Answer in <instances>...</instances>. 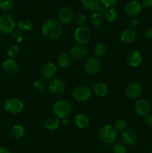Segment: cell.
Returning a JSON list of instances; mask_svg holds the SVG:
<instances>
[{
  "mask_svg": "<svg viewBox=\"0 0 152 153\" xmlns=\"http://www.w3.org/2000/svg\"><path fill=\"white\" fill-rule=\"evenodd\" d=\"M75 123L79 128L83 129L89 126V117L84 114H78L75 117Z\"/></svg>",
  "mask_w": 152,
  "mask_h": 153,
  "instance_id": "21",
  "label": "cell"
},
{
  "mask_svg": "<svg viewBox=\"0 0 152 153\" xmlns=\"http://www.w3.org/2000/svg\"><path fill=\"white\" fill-rule=\"evenodd\" d=\"M25 128L21 125H15L10 128V135L13 139H20L25 134Z\"/></svg>",
  "mask_w": 152,
  "mask_h": 153,
  "instance_id": "24",
  "label": "cell"
},
{
  "mask_svg": "<svg viewBox=\"0 0 152 153\" xmlns=\"http://www.w3.org/2000/svg\"><path fill=\"white\" fill-rule=\"evenodd\" d=\"M107 11V7H104V5H100V7H98V9L97 10L96 12H98V13H100L101 15H102L103 16H105Z\"/></svg>",
  "mask_w": 152,
  "mask_h": 153,
  "instance_id": "41",
  "label": "cell"
},
{
  "mask_svg": "<svg viewBox=\"0 0 152 153\" xmlns=\"http://www.w3.org/2000/svg\"><path fill=\"white\" fill-rule=\"evenodd\" d=\"M16 27L15 19L11 15L2 14L0 16V31L3 34H10Z\"/></svg>",
  "mask_w": 152,
  "mask_h": 153,
  "instance_id": "4",
  "label": "cell"
},
{
  "mask_svg": "<svg viewBox=\"0 0 152 153\" xmlns=\"http://www.w3.org/2000/svg\"><path fill=\"white\" fill-rule=\"evenodd\" d=\"M101 61L97 58H89L85 63L84 68L86 73L89 75H96L101 70Z\"/></svg>",
  "mask_w": 152,
  "mask_h": 153,
  "instance_id": "11",
  "label": "cell"
},
{
  "mask_svg": "<svg viewBox=\"0 0 152 153\" xmlns=\"http://www.w3.org/2000/svg\"><path fill=\"white\" fill-rule=\"evenodd\" d=\"M17 28L19 30V31L26 32V31H29L32 29L33 23L30 19H22L18 22Z\"/></svg>",
  "mask_w": 152,
  "mask_h": 153,
  "instance_id": "25",
  "label": "cell"
},
{
  "mask_svg": "<svg viewBox=\"0 0 152 153\" xmlns=\"http://www.w3.org/2000/svg\"><path fill=\"white\" fill-rule=\"evenodd\" d=\"M105 17L109 22H115L118 19V12L116 9L110 8L107 11Z\"/></svg>",
  "mask_w": 152,
  "mask_h": 153,
  "instance_id": "32",
  "label": "cell"
},
{
  "mask_svg": "<svg viewBox=\"0 0 152 153\" xmlns=\"http://www.w3.org/2000/svg\"><path fill=\"white\" fill-rule=\"evenodd\" d=\"M57 73V67L53 63L47 62L43 66L41 75L44 79H52Z\"/></svg>",
  "mask_w": 152,
  "mask_h": 153,
  "instance_id": "17",
  "label": "cell"
},
{
  "mask_svg": "<svg viewBox=\"0 0 152 153\" xmlns=\"http://www.w3.org/2000/svg\"><path fill=\"white\" fill-rule=\"evenodd\" d=\"M34 88L37 91H44L46 89V82L44 79H36L33 83Z\"/></svg>",
  "mask_w": 152,
  "mask_h": 153,
  "instance_id": "34",
  "label": "cell"
},
{
  "mask_svg": "<svg viewBox=\"0 0 152 153\" xmlns=\"http://www.w3.org/2000/svg\"><path fill=\"white\" fill-rule=\"evenodd\" d=\"M142 61V55L137 49L130 51L126 56V62L130 67H137L141 64Z\"/></svg>",
  "mask_w": 152,
  "mask_h": 153,
  "instance_id": "14",
  "label": "cell"
},
{
  "mask_svg": "<svg viewBox=\"0 0 152 153\" xmlns=\"http://www.w3.org/2000/svg\"><path fill=\"white\" fill-rule=\"evenodd\" d=\"M86 16L83 14H82V13H78V14H77L74 17L75 23L77 25H78L79 27L83 26V25L86 23Z\"/></svg>",
  "mask_w": 152,
  "mask_h": 153,
  "instance_id": "35",
  "label": "cell"
},
{
  "mask_svg": "<svg viewBox=\"0 0 152 153\" xmlns=\"http://www.w3.org/2000/svg\"><path fill=\"white\" fill-rule=\"evenodd\" d=\"M145 37L148 40H152V27H148L145 31Z\"/></svg>",
  "mask_w": 152,
  "mask_h": 153,
  "instance_id": "39",
  "label": "cell"
},
{
  "mask_svg": "<svg viewBox=\"0 0 152 153\" xmlns=\"http://www.w3.org/2000/svg\"><path fill=\"white\" fill-rule=\"evenodd\" d=\"M42 32L45 37L55 40L61 37L63 33L62 23L55 19H49L45 21L42 25Z\"/></svg>",
  "mask_w": 152,
  "mask_h": 153,
  "instance_id": "1",
  "label": "cell"
},
{
  "mask_svg": "<svg viewBox=\"0 0 152 153\" xmlns=\"http://www.w3.org/2000/svg\"><path fill=\"white\" fill-rule=\"evenodd\" d=\"M14 0H0V10L9 11L14 7Z\"/></svg>",
  "mask_w": 152,
  "mask_h": 153,
  "instance_id": "28",
  "label": "cell"
},
{
  "mask_svg": "<svg viewBox=\"0 0 152 153\" xmlns=\"http://www.w3.org/2000/svg\"><path fill=\"white\" fill-rule=\"evenodd\" d=\"M142 94V86L137 82H132L127 85L125 94L130 99H137Z\"/></svg>",
  "mask_w": 152,
  "mask_h": 153,
  "instance_id": "7",
  "label": "cell"
},
{
  "mask_svg": "<svg viewBox=\"0 0 152 153\" xmlns=\"http://www.w3.org/2000/svg\"><path fill=\"white\" fill-rule=\"evenodd\" d=\"M142 8L148 9L152 7V0H142L141 3Z\"/></svg>",
  "mask_w": 152,
  "mask_h": 153,
  "instance_id": "38",
  "label": "cell"
},
{
  "mask_svg": "<svg viewBox=\"0 0 152 153\" xmlns=\"http://www.w3.org/2000/svg\"><path fill=\"white\" fill-rule=\"evenodd\" d=\"M81 4L86 10L96 12L100 7V0H80Z\"/></svg>",
  "mask_w": 152,
  "mask_h": 153,
  "instance_id": "23",
  "label": "cell"
},
{
  "mask_svg": "<svg viewBox=\"0 0 152 153\" xmlns=\"http://www.w3.org/2000/svg\"><path fill=\"white\" fill-rule=\"evenodd\" d=\"M73 37L75 41L78 43V45H84L90 41L92 38V33L86 27L80 26L76 28Z\"/></svg>",
  "mask_w": 152,
  "mask_h": 153,
  "instance_id": "5",
  "label": "cell"
},
{
  "mask_svg": "<svg viewBox=\"0 0 152 153\" xmlns=\"http://www.w3.org/2000/svg\"><path fill=\"white\" fill-rule=\"evenodd\" d=\"M121 140L125 146H133L137 141V134L132 131L125 130L121 134Z\"/></svg>",
  "mask_w": 152,
  "mask_h": 153,
  "instance_id": "18",
  "label": "cell"
},
{
  "mask_svg": "<svg viewBox=\"0 0 152 153\" xmlns=\"http://www.w3.org/2000/svg\"><path fill=\"white\" fill-rule=\"evenodd\" d=\"M11 37L15 42L16 43H20L22 40H23V36L21 31H13L11 33Z\"/></svg>",
  "mask_w": 152,
  "mask_h": 153,
  "instance_id": "36",
  "label": "cell"
},
{
  "mask_svg": "<svg viewBox=\"0 0 152 153\" xmlns=\"http://www.w3.org/2000/svg\"><path fill=\"white\" fill-rule=\"evenodd\" d=\"M151 153H152V149H151Z\"/></svg>",
  "mask_w": 152,
  "mask_h": 153,
  "instance_id": "46",
  "label": "cell"
},
{
  "mask_svg": "<svg viewBox=\"0 0 152 153\" xmlns=\"http://www.w3.org/2000/svg\"><path fill=\"white\" fill-rule=\"evenodd\" d=\"M52 111L56 117L61 119L66 118L72 111V104L70 102L64 99L57 100L53 105Z\"/></svg>",
  "mask_w": 152,
  "mask_h": 153,
  "instance_id": "2",
  "label": "cell"
},
{
  "mask_svg": "<svg viewBox=\"0 0 152 153\" xmlns=\"http://www.w3.org/2000/svg\"><path fill=\"white\" fill-rule=\"evenodd\" d=\"M62 124L63 126L68 127L70 124L69 120L67 119V118H64V119H63V120H62Z\"/></svg>",
  "mask_w": 152,
  "mask_h": 153,
  "instance_id": "43",
  "label": "cell"
},
{
  "mask_svg": "<svg viewBox=\"0 0 152 153\" xmlns=\"http://www.w3.org/2000/svg\"><path fill=\"white\" fill-rule=\"evenodd\" d=\"M19 53V49L16 45L13 44L8 46L7 49V55L10 58H13L17 56Z\"/></svg>",
  "mask_w": 152,
  "mask_h": 153,
  "instance_id": "31",
  "label": "cell"
},
{
  "mask_svg": "<svg viewBox=\"0 0 152 153\" xmlns=\"http://www.w3.org/2000/svg\"><path fill=\"white\" fill-rule=\"evenodd\" d=\"M114 127L117 131H121V132H123L124 131H125L127 128V123L126 121L124 119L122 118H119V119L116 120L115 121Z\"/></svg>",
  "mask_w": 152,
  "mask_h": 153,
  "instance_id": "30",
  "label": "cell"
},
{
  "mask_svg": "<svg viewBox=\"0 0 152 153\" xmlns=\"http://www.w3.org/2000/svg\"><path fill=\"white\" fill-rule=\"evenodd\" d=\"M91 22L94 27L100 28L104 23V16L98 12H94L91 16Z\"/></svg>",
  "mask_w": 152,
  "mask_h": 153,
  "instance_id": "27",
  "label": "cell"
},
{
  "mask_svg": "<svg viewBox=\"0 0 152 153\" xmlns=\"http://www.w3.org/2000/svg\"><path fill=\"white\" fill-rule=\"evenodd\" d=\"M107 51V46L104 43H98L94 48V53L97 57H103L106 55Z\"/></svg>",
  "mask_w": 152,
  "mask_h": 153,
  "instance_id": "29",
  "label": "cell"
},
{
  "mask_svg": "<svg viewBox=\"0 0 152 153\" xmlns=\"http://www.w3.org/2000/svg\"><path fill=\"white\" fill-rule=\"evenodd\" d=\"M93 90V92L97 97H105L108 94V87L105 85L104 83L102 82H98V83L95 84V85L92 88Z\"/></svg>",
  "mask_w": 152,
  "mask_h": 153,
  "instance_id": "20",
  "label": "cell"
},
{
  "mask_svg": "<svg viewBox=\"0 0 152 153\" xmlns=\"http://www.w3.org/2000/svg\"><path fill=\"white\" fill-rule=\"evenodd\" d=\"M141 4L138 1L132 0L129 1L125 7V13L128 17H136L142 11Z\"/></svg>",
  "mask_w": 152,
  "mask_h": 153,
  "instance_id": "13",
  "label": "cell"
},
{
  "mask_svg": "<svg viewBox=\"0 0 152 153\" xmlns=\"http://www.w3.org/2000/svg\"><path fill=\"white\" fill-rule=\"evenodd\" d=\"M2 69L8 76H15L19 70V64L13 58H7L2 63Z\"/></svg>",
  "mask_w": 152,
  "mask_h": 153,
  "instance_id": "12",
  "label": "cell"
},
{
  "mask_svg": "<svg viewBox=\"0 0 152 153\" xmlns=\"http://www.w3.org/2000/svg\"><path fill=\"white\" fill-rule=\"evenodd\" d=\"M24 108V104L19 99L10 98L4 102V110L7 113L12 114H17L22 111Z\"/></svg>",
  "mask_w": 152,
  "mask_h": 153,
  "instance_id": "6",
  "label": "cell"
},
{
  "mask_svg": "<svg viewBox=\"0 0 152 153\" xmlns=\"http://www.w3.org/2000/svg\"><path fill=\"white\" fill-rule=\"evenodd\" d=\"M73 153H77V152H73Z\"/></svg>",
  "mask_w": 152,
  "mask_h": 153,
  "instance_id": "47",
  "label": "cell"
},
{
  "mask_svg": "<svg viewBox=\"0 0 152 153\" xmlns=\"http://www.w3.org/2000/svg\"><path fill=\"white\" fill-rule=\"evenodd\" d=\"M117 1L118 0H100V1L102 3L103 5L107 7H107H112L116 5Z\"/></svg>",
  "mask_w": 152,
  "mask_h": 153,
  "instance_id": "37",
  "label": "cell"
},
{
  "mask_svg": "<svg viewBox=\"0 0 152 153\" xmlns=\"http://www.w3.org/2000/svg\"><path fill=\"white\" fill-rule=\"evenodd\" d=\"M136 36H137V34H136L135 31L134 29H132V28H125L121 32L120 40L122 43L129 44V43H131L135 40Z\"/></svg>",
  "mask_w": 152,
  "mask_h": 153,
  "instance_id": "19",
  "label": "cell"
},
{
  "mask_svg": "<svg viewBox=\"0 0 152 153\" xmlns=\"http://www.w3.org/2000/svg\"><path fill=\"white\" fill-rule=\"evenodd\" d=\"M72 97L77 102H85L91 97V91L86 86L76 87L72 91Z\"/></svg>",
  "mask_w": 152,
  "mask_h": 153,
  "instance_id": "8",
  "label": "cell"
},
{
  "mask_svg": "<svg viewBox=\"0 0 152 153\" xmlns=\"http://www.w3.org/2000/svg\"><path fill=\"white\" fill-rule=\"evenodd\" d=\"M69 55L75 61H83L87 56V50L82 45H75L70 49Z\"/></svg>",
  "mask_w": 152,
  "mask_h": 153,
  "instance_id": "16",
  "label": "cell"
},
{
  "mask_svg": "<svg viewBox=\"0 0 152 153\" xmlns=\"http://www.w3.org/2000/svg\"><path fill=\"white\" fill-rule=\"evenodd\" d=\"M0 153H10V152L6 148L0 147Z\"/></svg>",
  "mask_w": 152,
  "mask_h": 153,
  "instance_id": "44",
  "label": "cell"
},
{
  "mask_svg": "<svg viewBox=\"0 0 152 153\" xmlns=\"http://www.w3.org/2000/svg\"><path fill=\"white\" fill-rule=\"evenodd\" d=\"M58 21L62 24L70 23L74 19V12L71 7L68 6H63L59 10L58 13Z\"/></svg>",
  "mask_w": 152,
  "mask_h": 153,
  "instance_id": "10",
  "label": "cell"
},
{
  "mask_svg": "<svg viewBox=\"0 0 152 153\" xmlns=\"http://www.w3.org/2000/svg\"><path fill=\"white\" fill-rule=\"evenodd\" d=\"M114 153H126L127 147L122 142H116L113 146Z\"/></svg>",
  "mask_w": 152,
  "mask_h": 153,
  "instance_id": "33",
  "label": "cell"
},
{
  "mask_svg": "<svg viewBox=\"0 0 152 153\" xmlns=\"http://www.w3.org/2000/svg\"><path fill=\"white\" fill-rule=\"evenodd\" d=\"M49 90L54 95H61L66 90V84L62 79H54L49 82Z\"/></svg>",
  "mask_w": 152,
  "mask_h": 153,
  "instance_id": "15",
  "label": "cell"
},
{
  "mask_svg": "<svg viewBox=\"0 0 152 153\" xmlns=\"http://www.w3.org/2000/svg\"><path fill=\"white\" fill-rule=\"evenodd\" d=\"M60 126V120L58 117H49L46 120L44 127L48 130H55Z\"/></svg>",
  "mask_w": 152,
  "mask_h": 153,
  "instance_id": "26",
  "label": "cell"
},
{
  "mask_svg": "<svg viewBox=\"0 0 152 153\" xmlns=\"http://www.w3.org/2000/svg\"><path fill=\"white\" fill-rule=\"evenodd\" d=\"M1 98H0V107H1Z\"/></svg>",
  "mask_w": 152,
  "mask_h": 153,
  "instance_id": "45",
  "label": "cell"
},
{
  "mask_svg": "<svg viewBox=\"0 0 152 153\" xmlns=\"http://www.w3.org/2000/svg\"><path fill=\"white\" fill-rule=\"evenodd\" d=\"M135 112L140 117H146L149 114L151 109L150 102L145 99H140L135 103Z\"/></svg>",
  "mask_w": 152,
  "mask_h": 153,
  "instance_id": "9",
  "label": "cell"
},
{
  "mask_svg": "<svg viewBox=\"0 0 152 153\" xmlns=\"http://www.w3.org/2000/svg\"><path fill=\"white\" fill-rule=\"evenodd\" d=\"M131 26L132 27V28H136V27L138 26L139 25V20L137 19V18H134V19H133L131 21Z\"/></svg>",
  "mask_w": 152,
  "mask_h": 153,
  "instance_id": "42",
  "label": "cell"
},
{
  "mask_svg": "<svg viewBox=\"0 0 152 153\" xmlns=\"http://www.w3.org/2000/svg\"><path fill=\"white\" fill-rule=\"evenodd\" d=\"M72 63V58L69 54L66 52H63L60 54L58 58V64L62 68H67Z\"/></svg>",
  "mask_w": 152,
  "mask_h": 153,
  "instance_id": "22",
  "label": "cell"
},
{
  "mask_svg": "<svg viewBox=\"0 0 152 153\" xmlns=\"http://www.w3.org/2000/svg\"><path fill=\"white\" fill-rule=\"evenodd\" d=\"M98 137L104 143L111 144L116 141L118 137V131L114 126L107 124L100 128L98 131Z\"/></svg>",
  "mask_w": 152,
  "mask_h": 153,
  "instance_id": "3",
  "label": "cell"
},
{
  "mask_svg": "<svg viewBox=\"0 0 152 153\" xmlns=\"http://www.w3.org/2000/svg\"><path fill=\"white\" fill-rule=\"evenodd\" d=\"M145 123L148 127H152V115L148 114L146 117H145Z\"/></svg>",
  "mask_w": 152,
  "mask_h": 153,
  "instance_id": "40",
  "label": "cell"
}]
</instances>
